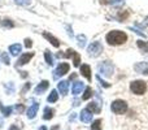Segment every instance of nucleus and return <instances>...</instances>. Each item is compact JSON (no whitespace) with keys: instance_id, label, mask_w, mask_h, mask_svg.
I'll use <instances>...</instances> for the list:
<instances>
[{"instance_id":"nucleus-1","label":"nucleus","mask_w":148,"mask_h":130,"mask_svg":"<svg viewBox=\"0 0 148 130\" xmlns=\"http://www.w3.org/2000/svg\"><path fill=\"white\" fill-rule=\"evenodd\" d=\"M105 39H107L108 44H110V46H120V44H123L127 41V35H126V33H123V31L112 30L107 34Z\"/></svg>"},{"instance_id":"nucleus-2","label":"nucleus","mask_w":148,"mask_h":130,"mask_svg":"<svg viewBox=\"0 0 148 130\" xmlns=\"http://www.w3.org/2000/svg\"><path fill=\"white\" fill-rule=\"evenodd\" d=\"M110 109H112V112L116 113V115H123V113L127 111V103H126L125 100L117 99L112 103Z\"/></svg>"},{"instance_id":"nucleus-3","label":"nucleus","mask_w":148,"mask_h":130,"mask_svg":"<svg viewBox=\"0 0 148 130\" xmlns=\"http://www.w3.org/2000/svg\"><path fill=\"white\" fill-rule=\"evenodd\" d=\"M130 90L134 92L135 95H143L147 91V83L144 81H133L130 83Z\"/></svg>"},{"instance_id":"nucleus-4","label":"nucleus","mask_w":148,"mask_h":130,"mask_svg":"<svg viewBox=\"0 0 148 130\" xmlns=\"http://www.w3.org/2000/svg\"><path fill=\"white\" fill-rule=\"evenodd\" d=\"M99 72L104 77H112L113 72H114V66L110 61H103L101 64H99Z\"/></svg>"},{"instance_id":"nucleus-5","label":"nucleus","mask_w":148,"mask_h":130,"mask_svg":"<svg viewBox=\"0 0 148 130\" xmlns=\"http://www.w3.org/2000/svg\"><path fill=\"white\" fill-rule=\"evenodd\" d=\"M57 57H66V59L68 57H72L74 66H79V64H81V56H79V55L72 48H69L68 51H65V54H57Z\"/></svg>"},{"instance_id":"nucleus-6","label":"nucleus","mask_w":148,"mask_h":130,"mask_svg":"<svg viewBox=\"0 0 148 130\" xmlns=\"http://www.w3.org/2000/svg\"><path fill=\"white\" fill-rule=\"evenodd\" d=\"M87 52L91 57H97L103 52V46L100 42H92L88 47H87Z\"/></svg>"},{"instance_id":"nucleus-7","label":"nucleus","mask_w":148,"mask_h":130,"mask_svg":"<svg viewBox=\"0 0 148 130\" xmlns=\"http://www.w3.org/2000/svg\"><path fill=\"white\" fill-rule=\"evenodd\" d=\"M69 64L68 63H61L59 66H57L56 69L53 70V78H59V77H62L64 74H66L68 72H69Z\"/></svg>"},{"instance_id":"nucleus-8","label":"nucleus","mask_w":148,"mask_h":130,"mask_svg":"<svg viewBox=\"0 0 148 130\" xmlns=\"http://www.w3.org/2000/svg\"><path fill=\"white\" fill-rule=\"evenodd\" d=\"M92 112L91 111H88L86 108V109H83L81 113H79V118H81V121L82 122H84V124H88V122H91L92 121Z\"/></svg>"},{"instance_id":"nucleus-9","label":"nucleus","mask_w":148,"mask_h":130,"mask_svg":"<svg viewBox=\"0 0 148 130\" xmlns=\"http://www.w3.org/2000/svg\"><path fill=\"white\" fill-rule=\"evenodd\" d=\"M33 57H34V54H33V52H27V54H23L22 56H21L20 59L17 60L16 65H17V66H22V65L27 64V63L30 61V60L33 59Z\"/></svg>"},{"instance_id":"nucleus-10","label":"nucleus","mask_w":148,"mask_h":130,"mask_svg":"<svg viewBox=\"0 0 148 130\" xmlns=\"http://www.w3.org/2000/svg\"><path fill=\"white\" fill-rule=\"evenodd\" d=\"M134 70L139 74H146V76H148V64L147 63H136L134 65Z\"/></svg>"},{"instance_id":"nucleus-11","label":"nucleus","mask_w":148,"mask_h":130,"mask_svg":"<svg viewBox=\"0 0 148 130\" xmlns=\"http://www.w3.org/2000/svg\"><path fill=\"white\" fill-rule=\"evenodd\" d=\"M48 87H49V82L48 81H42L40 83L35 87V94H38V95L43 94V92H46V90L48 89Z\"/></svg>"},{"instance_id":"nucleus-12","label":"nucleus","mask_w":148,"mask_h":130,"mask_svg":"<svg viewBox=\"0 0 148 130\" xmlns=\"http://www.w3.org/2000/svg\"><path fill=\"white\" fill-rule=\"evenodd\" d=\"M57 89H59L60 94L66 95L68 91H69V82L68 81H60L59 85H57Z\"/></svg>"},{"instance_id":"nucleus-13","label":"nucleus","mask_w":148,"mask_h":130,"mask_svg":"<svg viewBox=\"0 0 148 130\" xmlns=\"http://www.w3.org/2000/svg\"><path fill=\"white\" fill-rule=\"evenodd\" d=\"M84 90V85H83V82H79V81H77V82H74L73 83V87H72V92L74 95H78V94H81L82 91Z\"/></svg>"},{"instance_id":"nucleus-14","label":"nucleus","mask_w":148,"mask_h":130,"mask_svg":"<svg viewBox=\"0 0 148 130\" xmlns=\"http://www.w3.org/2000/svg\"><path fill=\"white\" fill-rule=\"evenodd\" d=\"M81 74L84 77V78L88 79V81H91V68H90L87 64L81 65Z\"/></svg>"},{"instance_id":"nucleus-15","label":"nucleus","mask_w":148,"mask_h":130,"mask_svg":"<svg viewBox=\"0 0 148 130\" xmlns=\"http://www.w3.org/2000/svg\"><path fill=\"white\" fill-rule=\"evenodd\" d=\"M43 36H44V38H46L47 41H48L53 47H59V46H60L59 39L55 38V36L52 35V34H49V33H43Z\"/></svg>"},{"instance_id":"nucleus-16","label":"nucleus","mask_w":148,"mask_h":130,"mask_svg":"<svg viewBox=\"0 0 148 130\" xmlns=\"http://www.w3.org/2000/svg\"><path fill=\"white\" fill-rule=\"evenodd\" d=\"M38 109H39V104H38V103L33 104V105H31V107L27 109V112H26L27 117H29V118H34V117H35V115H36V112H38Z\"/></svg>"},{"instance_id":"nucleus-17","label":"nucleus","mask_w":148,"mask_h":130,"mask_svg":"<svg viewBox=\"0 0 148 130\" xmlns=\"http://www.w3.org/2000/svg\"><path fill=\"white\" fill-rule=\"evenodd\" d=\"M87 109L91 111L92 113H100V112H101V108H100V105L97 104V103H95V102L87 104Z\"/></svg>"},{"instance_id":"nucleus-18","label":"nucleus","mask_w":148,"mask_h":130,"mask_svg":"<svg viewBox=\"0 0 148 130\" xmlns=\"http://www.w3.org/2000/svg\"><path fill=\"white\" fill-rule=\"evenodd\" d=\"M55 115V109L53 108H49L46 107L44 108V115H43V120H51Z\"/></svg>"},{"instance_id":"nucleus-19","label":"nucleus","mask_w":148,"mask_h":130,"mask_svg":"<svg viewBox=\"0 0 148 130\" xmlns=\"http://www.w3.org/2000/svg\"><path fill=\"white\" fill-rule=\"evenodd\" d=\"M21 44H18V43H16V44H12V46L9 47V52L13 55V56H16V55H18L21 52Z\"/></svg>"},{"instance_id":"nucleus-20","label":"nucleus","mask_w":148,"mask_h":130,"mask_svg":"<svg viewBox=\"0 0 148 130\" xmlns=\"http://www.w3.org/2000/svg\"><path fill=\"white\" fill-rule=\"evenodd\" d=\"M47 100H48V103H56L57 100H59V94H57L56 90H52L51 94L47 98Z\"/></svg>"},{"instance_id":"nucleus-21","label":"nucleus","mask_w":148,"mask_h":130,"mask_svg":"<svg viewBox=\"0 0 148 130\" xmlns=\"http://www.w3.org/2000/svg\"><path fill=\"white\" fill-rule=\"evenodd\" d=\"M0 111H1V113H3V116H4V117H8V116L12 115L13 107H3L1 103H0Z\"/></svg>"},{"instance_id":"nucleus-22","label":"nucleus","mask_w":148,"mask_h":130,"mask_svg":"<svg viewBox=\"0 0 148 130\" xmlns=\"http://www.w3.org/2000/svg\"><path fill=\"white\" fill-rule=\"evenodd\" d=\"M44 59H46V61L48 65L53 64V56H52V54L48 51V50H46V52H44Z\"/></svg>"},{"instance_id":"nucleus-23","label":"nucleus","mask_w":148,"mask_h":130,"mask_svg":"<svg viewBox=\"0 0 148 130\" xmlns=\"http://www.w3.org/2000/svg\"><path fill=\"white\" fill-rule=\"evenodd\" d=\"M101 126H103L101 120H95L91 124V130H101Z\"/></svg>"},{"instance_id":"nucleus-24","label":"nucleus","mask_w":148,"mask_h":130,"mask_svg":"<svg viewBox=\"0 0 148 130\" xmlns=\"http://www.w3.org/2000/svg\"><path fill=\"white\" fill-rule=\"evenodd\" d=\"M138 47L144 52V54H148V42H143V41H138Z\"/></svg>"},{"instance_id":"nucleus-25","label":"nucleus","mask_w":148,"mask_h":130,"mask_svg":"<svg viewBox=\"0 0 148 130\" xmlns=\"http://www.w3.org/2000/svg\"><path fill=\"white\" fill-rule=\"evenodd\" d=\"M91 96H92L91 87H86V89H84V94H83V96H82V99H83V100H88Z\"/></svg>"},{"instance_id":"nucleus-26","label":"nucleus","mask_w":148,"mask_h":130,"mask_svg":"<svg viewBox=\"0 0 148 130\" xmlns=\"http://www.w3.org/2000/svg\"><path fill=\"white\" fill-rule=\"evenodd\" d=\"M77 41H78V44H79V47H84L86 46V36L84 35H78L77 36Z\"/></svg>"},{"instance_id":"nucleus-27","label":"nucleus","mask_w":148,"mask_h":130,"mask_svg":"<svg viewBox=\"0 0 148 130\" xmlns=\"http://www.w3.org/2000/svg\"><path fill=\"white\" fill-rule=\"evenodd\" d=\"M125 0H108V4H112L114 7H120V5H123Z\"/></svg>"},{"instance_id":"nucleus-28","label":"nucleus","mask_w":148,"mask_h":130,"mask_svg":"<svg viewBox=\"0 0 148 130\" xmlns=\"http://www.w3.org/2000/svg\"><path fill=\"white\" fill-rule=\"evenodd\" d=\"M1 61L4 63L5 65H9V64H10L9 56H8V54H7V52H3V54H1Z\"/></svg>"},{"instance_id":"nucleus-29","label":"nucleus","mask_w":148,"mask_h":130,"mask_svg":"<svg viewBox=\"0 0 148 130\" xmlns=\"http://www.w3.org/2000/svg\"><path fill=\"white\" fill-rule=\"evenodd\" d=\"M13 26H14L13 21H10V20H4L3 21V28H13Z\"/></svg>"},{"instance_id":"nucleus-30","label":"nucleus","mask_w":148,"mask_h":130,"mask_svg":"<svg viewBox=\"0 0 148 130\" xmlns=\"http://www.w3.org/2000/svg\"><path fill=\"white\" fill-rule=\"evenodd\" d=\"M13 109H16V111H17L18 113H22L23 111H25V107H23L22 104H16V105H14V108H13Z\"/></svg>"},{"instance_id":"nucleus-31","label":"nucleus","mask_w":148,"mask_h":130,"mask_svg":"<svg viewBox=\"0 0 148 130\" xmlns=\"http://www.w3.org/2000/svg\"><path fill=\"white\" fill-rule=\"evenodd\" d=\"M14 3L18 5H29L30 4V0H14Z\"/></svg>"},{"instance_id":"nucleus-32","label":"nucleus","mask_w":148,"mask_h":130,"mask_svg":"<svg viewBox=\"0 0 148 130\" xmlns=\"http://www.w3.org/2000/svg\"><path fill=\"white\" fill-rule=\"evenodd\" d=\"M96 78H97V81H99V82H100V83H101V85H103V86H104V87H109V86H110V85H109V83H108V82L103 81V79H101V77H100V76H97V77H96Z\"/></svg>"},{"instance_id":"nucleus-33","label":"nucleus","mask_w":148,"mask_h":130,"mask_svg":"<svg viewBox=\"0 0 148 130\" xmlns=\"http://www.w3.org/2000/svg\"><path fill=\"white\" fill-rule=\"evenodd\" d=\"M31 46H33V42H31V39L30 38H26L25 39V47H26V48H30Z\"/></svg>"},{"instance_id":"nucleus-34","label":"nucleus","mask_w":148,"mask_h":130,"mask_svg":"<svg viewBox=\"0 0 148 130\" xmlns=\"http://www.w3.org/2000/svg\"><path fill=\"white\" fill-rule=\"evenodd\" d=\"M29 89H30V83H26V86H23L22 90H21V94H25V92L27 91Z\"/></svg>"},{"instance_id":"nucleus-35","label":"nucleus","mask_w":148,"mask_h":130,"mask_svg":"<svg viewBox=\"0 0 148 130\" xmlns=\"http://www.w3.org/2000/svg\"><path fill=\"white\" fill-rule=\"evenodd\" d=\"M9 130H21V128H20V126H16L14 124H13V125L9 128Z\"/></svg>"},{"instance_id":"nucleus-36","label":"nucleus","mask_w":148,"mask_h":130,"mask_svg":"<svg viewBox=\"0 0 148 130\" xmlns=\"http://www.w3.org/2000/svg\"><path fill=\"white\" fill-rule=\"evenodd\" d=\"M73 103H74V104H73V105H79V100H74V102H73Z\"/></svg>"},{"instance_id":"nucleus-37","label":"nucleus","mask_w":148,"mask_h":130,"mask_svg":"<svg viewBox=\"0 0 148 130\" xmlns=\"http://www.w3.org/2000/svg\"><path fill=\"white\" fill-rule=\"evenodd\" d=\"M75 77H77V74H72V76H70V78H69V79H74V78H75Z\"/></svg>"},{"instance_id":"nucleus-38","label":"nucleus","mask_w":148,"mask_h":130,"mask_svg":"<svg viewBox=\"0 0 148 130\" xmlns=\"http://www.w3.org/2000/svg\"><path fill=\"white\" fill-rule=\"evenodd\" d=\"M52 130H59V125H56V126H53V128H52Z\"/></svg>"},{"instance_id":"nucleus-39","label":"nucleus","mask_w":148,"mask_h":130,"mask_svg":"<svg viewBox=\"0 0 148 130\" xmlns=\"http://www.w3.org/2000/svg\"><path fill=\"white\" fill-rule=\"evenodd\" d=\"M39 130H47V128H46V126H40V128H39Z\"/></svg>"}]
</instances>
